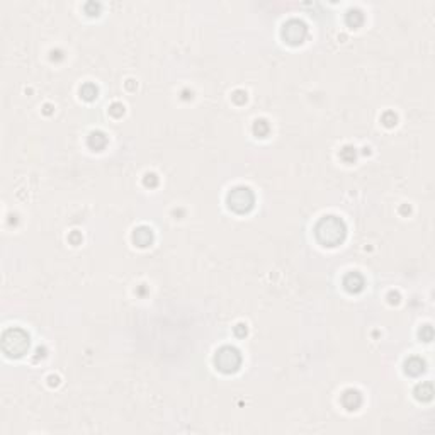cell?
<instances>
[{"instance_id": "cell-12", "label": "cell", "mask_w": 435, "mask_h": 435, "mask_svg": "<svg viewBox=\"0 0 435 435\" xmlns=\"http://www.w3.org/2000/svg\"><path fill=\"white\" fill-rule=\"evenodd\" d=\"M80 94H82V97H84V99H87V101H92V99L95 97V95H97V89H95L94 85L87 84V85H84V87H82Z\"/></svg>"}, {"instance_id": "cell-6", "label": "cell", "mask_w": 435, "mask_h": 435, "mask_svg": "<svg viewBox=\"0 0 435 435\" xmlns=\"http://www.w3.org/2000/svg\"><path fill=\"white\" fill-rule=\"evenodd\" d=\"M133 240H135L136 245L148 247L151 243V240H153V233H151L150 228L142 226V228H138V230L135 231V235H133Z\"/></svg>"}, {"instance_id": "cell-9", "label": "cell", "mask_w": 435, "mask_h": 435, "mask_svg": "<svg viewBox=\"0 0 435 435\" xmlns=\"http://www.w3.org/2000/svg\"><path fill=\"white\" fill-rule=\"evenodd\" d=\"M106 143H107V138L104 136V133L101 131H95L89 136V145L94 150H102V148L106 146Z\"/></svg>"}, {"instance_id": "cell-4", "label": "cell", "mask_w": 435, "mask_h": 435, "mask_svg": "<svg viewBox=\"0 0 435 435\" xmlns=\"http://www.w3.org/2000/svg\"><path fill=\"white\" fill-rule=\"evenodd\" d=\"M214 362H216V366H218L219 371H223V372H235L240 367L242 357H240L238 350L233 349V347H223V349L218 350Z\"/></svg>"}, {"instance_id": "cell-8", "label": "cell", "mask_w": 435, "mask_h": 435, "mask_svg": "<svg viewBox=\"0 0 435 435\" xmlns=\"http://www.w3.org/2000/svg\"><path fill=\"white\" fill-rule=\"evenodd\" d=\"M342 403L347 410H357L359 405L362 403V398H360L357 391L349 389V391H345V395L342 396Z\"/></svg>"}, {"instance_id": "cell-3", "label": "cell", "mask_w": 435, "mask_h": 435, "mask_svg": "<svg viewBox=\"0 0 435 435\" xmlns=\"http://www.w3.org/2000/svg\"><path fill=\"white\" fill-rule=\"evenodd\" d=\"M228 206L237 213H247L254 208V194L248 187H237L228 194Z\"/></svg>"}, {"instance_id": "cell-7", "label": "cell", "mask_w": 435, "mask_h": 435, "mask_svg": "<svg viewBox=\"0 0 435 435\" xmlns=\"http://www.w3.org/2000/svg\"><path fill=\"white\" fill-rule=\"evenodd\" d=\"M343 286H345L347 291L359 292L360 289H362V286H364V279L357 274V272H350V274L343 279Z\"/></svg>"}, {"instance_id": "cell-10", "label": "cell", "mask_w": 435, "mask_h": 435, "mask_svg": "<svg viewBox=\"0 0 435 435\" xmlns=\"http://www.w3.org/2000/svg\"><path fill=\"white\" fill-rule=\"evenodd\" d=\"M405 367H407V372L410 376H418L424 372V362H422L420 359L417 357H412L408 360L407 364H405Z\"/></svg>"}, {"instance_id": "cell-11", "label": "cell", "mask_w": 435, "mask_h": 435, "mask_svg": "<svg viewBox=\"0 0 435 435\" xmlns=\"http://www.w3.org/2000/svg\"><path fill=\"white\" fill-rule=\"evenodd\" d=\"M347 22L350 24V26L357 27L360 22H362V14H360L359 10H349V14H347Z\"/></svg>"}, {"instance_id": "cell-2", "label": "cell", "mask_w": 435, "mask_h": 435, "mask_svg": "<svg viewBox=\"0 0 435 435\" xmlns=\"http://www.w3.org/2000/svg\"><path fill=\"white\" fill-rule=\"evenodd\" d=\"M2 349L9 357H20L29 349V337L20 328H12L3 333Z\"/></svg>"}, {"instance_id": "cell-15", "label": "cell", "mask_w": 435, "mask_h": 435, "mask_svg": "<svg viewBox=\"0 0 435 435\" xmlns=\"http://www.w3.org/2000/svg\"><path fill=\"white\" fill-rule=\"evenodd\" d=\"M237 333H238V335L247 333V328H245V326H243V325H238V326H237Z\"/></svg>"}, {"instance_id": "cell-1", "label": "cell", "mask_w": 435, "mask_h": 435, "mask_svg": "<svg viewBox=\"0 0 435 435\" xmlns=\"http://www.w3.org/2000/svg\"><path fill=\"white\" fill-rule=\"evenodd\" d=\"M316 238L323 245L335 247L345 238V225L340 218L326 216L316 225Z\"/></svg>"}, {"instance_id": "cell-14", "label": "cell", "mask_w": 435, "mask_h": 435, "mask_svg": "<svg viewBox=\"0 0 435 435\" xmlns=\"http://www.w3.org/2000/svg\"><path fill=\"white\" fill-rule=\"evenodd\" d=\"M111 113H113L114 116H121L124 113V107L121 104H114L113 107H111Z\"/></svg>"}, {"instance_id": "cell-13", "label": "cell", "mask_w": 435, "mask_h": 435, "mask_svg": "<svg viewBox=\"0 0 435 435\" xmlns=\"http://www.w3.org/2000/svg\"><path fill=\"white\" fill-rule=\"evenodd\" d=\"M254 130H255V133L259 136H265V135H267V131H269V124L265 121H257Z\"/></svg>"}, {"instance_id": "cell-5", "label": "cell", "mask_w": 435, "mask_h": 435, "mask_svg": "<svg viewBox=\"0 0 435 435\" xmlns=\"http://www.w3.org/2000/svg\"><path fill=\"white\" fill-rule=\"evenodd\" d=\"M283 36L284 39L288 41V43L291 44H297L301 43V41L304 39L306 36V26L304 22H301V20H289V22L284 24V29H283Z\"/></svg>"}]
</instances>
